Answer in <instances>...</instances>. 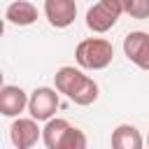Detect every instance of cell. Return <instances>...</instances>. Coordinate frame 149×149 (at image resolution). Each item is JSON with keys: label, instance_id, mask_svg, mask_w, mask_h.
<instances>
[{"label": "cell", "instance_id": "8", "mask_svg": "<svg viewBox=\"0 0 149 149\" xmlns=\"http://www.w3.org/2000/svg\"><path fill=\"white\" fill-rule=\"evenodd\" d=\"M28 109V93L21 86L2 84L0 86V114L2 116H21V112Z\"/></svg>", "mask_w": 149, "mask_h": 149}, {"label": "cell", "instance_id": "6", "mask_svg": "<svg viewBox=\"0 0 149 149\" xmlns=\"http://www.w3.org/2000/svg\"><path fill=\"white\" fill-rule=\"evenodd\" d=\"M123 54L140 70H149V33L133 30L123 37Z\"/></svg>", "mask_w": 149, "mask_h": 149}, {"label": "cell", "instance_id": "1", "mask_svg": "<svg viewBox=\"0 0 149 149\" xmlns=\"http://www.w3.org/2000/svg\"><path fill=\"white\" fill-rule=\"evenodd\" d=\"M54 84H56L58 93L68 95L74 105H81V107L93 105L98 100V95H100V88H98L95 79L84 74V70L74 68V65L58 68L56 74H54Z\"/></svg>", "mask_w": 149, "mask_h": 149}, {"label": "cell", "instance_id": "7", "mask_svg": "<svg viewBox=\"0 0 149 149\" xmlns=\"http://www.w3.org/2000/svg\"><path fill=\"white\" fill-rule=\"evenodd\" d=\"M44 16L54 28H68L77 19L74 0H44Z\"/></svg>", "mask_w": 149, "mask_h": 149}, {"label": "cell", "instance_id": "11", "mask_svg": "<svg viewBox=\"0 0 149 149\" xmlns=\"http://www.w3.org/2000/svg\"><path fill=\"white\" fill-rule=\"evenodd\" d=\"M70 123L65 119H58V116H51L49 121H44V128H42V142L47 149H61V142L68 133Z\"/></svg>", "mask_w": 149, "mask_h": 149}, {"label": "cell", "instance_id": "14", "mask_svg": "<svg viewBox=\"0 0 149 149\" xmlns=\"http://www.w3.org/2000/svg\"><path fill=\"white\" fill-rule=\"evenodd\" d=\"M5 35V19H0V37Z\"/></svg>", "mask_w": 149, "mask_h": 149}, {"label": "cell", "instance_id": "5", "mask_svg": "<svg viewBox=\"0 0 149 149\" xmlns=\"http://www.w3.org/2000/svg\"><path fill=\"white\" fill-rule=\"evenodd\" d=\"M40 121L33 116H14L12 126H9V140L16 149H28L35 147L37 140L42 137V128L37 126Z\"/></svg>", "mask_w": 149, "mask_h": 149}, {"label": "cell", "instance_id": "4", "mask_svg": "<svg viewBox=\"0 0 149 149\" xmlns=\"http://www.w3.org/2000/svg\"><path fill=\"white\" fill-rule=\"evenodd\" d=\"M58 105H61L58 88H51V86H37L28 95V112L37 121H49L56 114Z\"/></svg>", "mask_w": 149, "mask_h": 149}, {"label": "cell", "instance_id": "3", "mask_svg": "<svg viewBox=\"0 0 149 149\" xmlns=\"http://www.w3.org/2000/svg\"><path fill=\"white\" fill-rule=\"evenodd\" d=\"M130 0H98L86 12V28L93 33H107L116 26L119 16L126 14Z\"/></svg>", "mask_w": 149, "mask_h": 149}, {"label": "cell", "instance_id": "12", "mask_svg": "<svg viewBox=\"0 0 149 149\" xmlns=\"http://www.w3.org/2000/svg\"><path fill=\"white\" fill-rule=\"evenodd\" d=\"M61 149H86V135H84V130L70 126L68 133H65V137H63V142H61Z\"/></svg>", "mask_w": 149, "mask_h": 149}, {"label": "cell", "instance_id": "13", "mask_svg": "<svg viewBox=\"0 0 149 149\" xmlns=\"http://www.w3.org/2000/svg\"><path fill=\"white\" fill-rule=\"evenodd\" d=\"M126 14L130 19H149V0H130Z\"/></svg>", "mask_w": 149, "mask_h": 149}, {"label": "cell", "instance_id": "10", "mask_svg": "<svg viewBox=\"0 0 149 149\" xmlns=\"http://www.w3.org/2000/svg\"><path fill=\"white\" fill-rule=\"evenodd\" d=\"M144 140L140 135V130L130 123H119L112 130V147L114 149H142Z\"/></svg>", "mask_w": 149, "mask_h": 149}, {"label": "cell", "instance_id": "2", "mask_svg": "<svg viewBox=\"0 0 149 149\" xmlns=\"http://www.w3.org/2000/svg\"><path fill=\"white\" fill-rule=\"evenodd\" d=\"M114 58V47L102 37H86L74 49V61L81 70H105Z\"/></svg>", "mask_w": 149, "mask_h": 149}, {"label": "cell", "instance_id": "15", "mask_svg": "<svg viewBox=\"0 0 149 149\" xmlns=\"http://www.w3.org/2000/svg\"><path fill=\"white\" fill-rule=\"evenodd\" d=\"M5 84V74H2V70H0V86Z\"/></svg>", "mask_w": 149, "mask_h": 149}, {"label": "cell", "instance_id": "16", "mask_svg": "<svg viewBox=\"0 0 149 149\" xmlns=\"http://www.w3.org/2000/svg\"><path fill=\"white\" fill-rule=\"evenodd\" d=\"M147 144H149V135H147Z\"/></svg>", "mask_w": 149, "mask_h": 149}, {"label": "cell", "instance_id": "9", "mask_svg": "<svg viewBox=\"0 0 149 149\" xmlns=\"http://www.w3.org/2000/svg\"><path fill=\"white\" fill-rule=\"evenodd\" d=\"M5 19L14 26H33L37 21V7L28 0H14L5 9Z\"/></svg>", "mask_w": 149, "mask_h": 149}]
</instances>
